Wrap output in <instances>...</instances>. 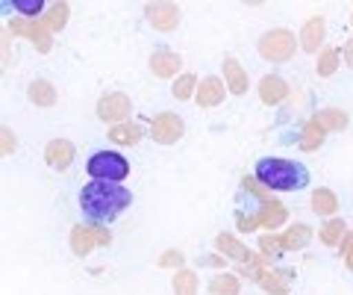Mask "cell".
I'll list each match as a JSON object with an SVG mask.
<instances>
[{
  "label": "cell",
  "instance_id": "obj_1",
  "mask_svg": "<svg viewBox=\"0 0 353 295\" xmlns=\"http://www.w3.org/2000/svg\"><path fill=\"white\" fill-rule=\"evenodd\" d=\"M132 204V192L121 183H103L88 180L80 192V210L83 218L92 225H109Z\"/></svg>",
  "mask_w": 353,
  "mask_h": 295
},
{
  "label": "cell",
  "instance_id": "obj_2",
  "mask_svg": "<svg viewBox=\"0 0 353 295\" xmlns=\"http://www.w3.org/2000/svg\"><path fill=\"white\" fill-rule=\"evenodd\" d=\"M256 180L271 192H301L309 187V169L294 160L262 157L256 162Z\"/></svg>",
  "mask_w": 353,
  "mask_h": 295
},
{
  "label": "cell",
  "instance_id": "obj_3",
  "mask_svg": "<svg viewBox=\"0 0 353 295\" xmlns=\"http://www.w3.org/2000/svg\"><path fill=\"white\" fill-rule=\"evenodd\" d=\"M88 178L92 180H103V183H121L130 174V162L127 157L115 154V151H97L88 160Z\"/></svg>",
  "mask_w": 353,
  "mask_h": 295
},
{
  "label": "cell",
  "instance_id": "obj_4",
  "mask_svg": "<svg viewBox=\"0 0 353 295\" xmlns=\"http://www.w3.org/2000/svg\"><path fill=\"white\" fill-rule=\"evenodd\" d=\"M294 50H297V39L289 30H268L259 39V57L274 62V65L289 62L294 57Z\"/></svg>",
  "mask_w": 353,
  "mask_h": 295
},
{
  "label": "cell",
  "instance_id": "obj_5",
  "mask_svg": "<svg viewBox=\"0 0 353 295\" xmlns=\"http://www.w3.org/2000/svg\"><path fill=\"white\" fill-rule=\"evenodd\" d=\"M150 133H153V139H157L159 145H174V142L183 139L185 124H183L180 115H174V113H159V115L150 122Z\"/></svg>",
  "mask_w": 353,
  "mask_h": 295
},
{
  "label": "cell",
  "instance_id": "obj_6",
  "mask_svg": "<svg viewBox=\"0 0 353 295\" xmlns=\"http://www.w3.org/2000/svg\"><path fill=\"white\" fill-rule=\"evenodd\" d=\"M130 113H132V101L124 92H109L97 101V118H101V122H121L124 124V118Z\"/></svg>",
  "mask_w": 353,
  "mask_h": 295
},
{
  "label": "cell",
  "instance_id": "obj_7",
  "mask_svg": "<svg viewBox=\"0 0 353 295\" xmlns=\"http://www.w3.org/2000/svg\"><path fill=\"white\" fill-rule=\"evenodd\" d=\"M9 32H15V36H27L32 45H36L39 53H48L50 50V32L44 24H39V21H9Z\"/></svg>",
  "mask_w": 353,
  "mask_h": 295
},
{
  "label": "cell",
  "instance_id": "obj_8",
  "mask_svg": "<svg viewBox=\"0 0 353 295\" xmlns=\"http://www.w3.org/2000/svg\"><path fill=\"white\" fill-rule=\"evenodd\" d=\"M145 15H148L150 24L162 32H171L176 24H180V9H176V3H148Z\"/></svg>",
  "mask_w": 353,
  "mask_h": 295
},
{
  "label": "cell",
  "instance_id": "obj_9",
  "mask_svg": "<svg viewBox=\"0 0 353 295\" xmlns=\"http://www.w3.org/2000/svg\"><path fill=\"white\" fill-rule=\"evenodd\" d=\"M180 68H183L180 53H174L168 48H157L150 53V71L157 74V77H174Z\"/></svg>",
  "mask_w": 353,
  "mask_h": 295
},
{
  "label": "cell",
  "instance_id": "obj_10",
  "mask_svg": "<svg viewBox=\"0 0 353 295\" xmlns=\"http://www.w3.org/2000/svg\"><path fill=\"white\" fill-rule=\"evenodd\" d=\"M44 162H48L50 169H57V171L68 169L74 162V145L68 139H53L50 145L44 148Z\"/></svg>",
  "mask_w": 353,
  "mask_h": 295
},
{
  "label": "cell",
  "instance_id": "obj_11",
  "mask_svg": "<svg viewBox=\"0 0 353 295\" xmlns=\"http://www.w3.org/2000/svg\"><path fill=\"white\" fill-rule=\"evenodd\" d=\"M224 95H227V89H224V83H221L218 77H203L201 86H197L194 101H197V106L209 109V106H218L221 101H224Z\"/></svg>",
  "mask_w": 353,
  "mask_h": 295
},
{
  "label": "cell",
  "instance_id": "obj_12",
  "mask_svg": "<svg viewBox=\"0 0 353 295\" xmlns=\"http://www.w3.org/2000/svg\"><path fill=\"white\" fill-rule=\"evenodd\" d=\"M324 32H327V27H324V18L321 15L309 18L306 24H303V30H301V45H303V50L306 53H315L318 48H321V41H324Z\"/></svg>",
  "mask_w": 353,
  "mask_h": 295
},
{
  "label": "cell",
  "instance_id": "obj_13",
  "mask_svg": "<svg viewBox=\"0 0 353 295\" xmlns=\"http://www.w3.org/2000/svg\"><path fill=\"white\" fill-rule=\"evenodd\" d=\"M285 95H289V86H285L283 77H274V74L262 77V83H259V97H262V104H268V106L283 104Z\"/></svg>",
  "mask_w": 353,
  "mask_h": 295
},
{
  "label": "cell",
  "instance_id": "obj_14",
  "mask_svg": "<svg viewBox=\"0 0 353 295\" xmlns=\"http://www.w3.org/2000/svg\"><path fill=\"white\" fill-rule=\"evenodd\" d=\"M94 245H97V239H94V227L92 225H77L71 231V251L77 257H85Z\"/></svg>",
  "mask_w": 353,
  "mask_h": 295
},
{
  "label": "cell",
  "instance_id": "obj_15",
  "mask_svg": "<svg viewBox=\"0 0 353 295\" xmlns=\"http://www.w3.org/2000/svg\"><path fill=\"white\" fill-rule=\"evenodd\" d=\"M224 77H227V89L233 95L248 92V74L239 65V59H224Z\"/></svg>",
  "mask_w": 353,
  "mask_h": 295
},
{
  "label": "cell",
  "instance_id": "obj_16",
  "mask_svg": "<svg viewBox=\"0 0 353 295\" xmlns=\"http://www.w3.org/2000/svg\"><path fill=\"white\" fill-rule=\"evenodd\" d=\"M141 136H145V127H141V124H132V122L115 124L112 130H109V139L118 142V145H136Z\"/></svg>",
  "mask_w": 353,
  "mask_h": 295
},
{
  "label": "cell",
  "instance_id": "obj_17",
  "mask_svg": "<svg viewBox=\"0 0 353 295\" xmlns=\"http://www.w3.org/2000/svg\"><path fill=\"white\" fill-rule=\"evenodd\" d=\"M27 95H30V101L36 106H53L57 104V89H53L48 80H32Z\"/></svg>",
  "mask_w": 353,
  "mask_h": 295
},
{
  "label": "cell",
  "instance_id": "obj_18",
  "mask_svg": "<svg viewBox=\"0 0 353 295\" xmlns=\"http://www.w3.org/2000/svg\"><path fill=\"white\" fill-rule=\"evenodd\" d=\"M215 242H218V248H221V251H224V254H227L230 260H239V263H248L250 251H248L245 245H241V242H239V239H233V236H227V234H221V236L215 239Z\"/></svg>",
  "mask_w": 353,
  "mask_h": 295
},
{
  "label": "cell",
  "instance_id": "obj_19",
  "mask_svg": "<svg viewBox=\"0 0 353 295\" xmlns=\"http://www.w3.org/2000/svg\"><path fill=\"white\" fill-rule=\"evenodd\" d=\"M259 222H262L265 227H280V225L285 222V207L277 204V201H265V204L259 207Z\"/></svg>",
  "mask_w": 353,
  "mask_h": 295
},
{
  "label": "cell",
  "instance_id": "obj_20",
  "mask_svg": "<svg viewBox=\"0 0 353 295\" xmlns=\"http://www.w3.org/2000/svg\"><path fill=\"white\" fill-rule=\"evenodd\" d=\"M312 210L318 216H333L339 210V198L330 189H315L312 192Z\"/></svg>",
  "mask_w": 353,
  "mask_h": 295
},
{
  "label": "cell",
  "instance_id": "obj_21",
  "mask_svg": "<svg viewBox=\"0 0 353 295\" xmlns=\"http://www.w3.org/2000/svg\"><path fill=\"white\" fill-rule=\"evenodd\" d=\"M324 133H327V130L318 124L315 118H312V122H306V124H303V133H301V148H303V151H315V148L324 142Z\"/></svg>",
  "mask_w": 353,
  "mask_h": 295
},
{
  "label": "cell",
  "instance_id": "obj_22",
  "mask_svg": "<svg viewBox=\"0 0 353 295\" xmlns=\"http://www.w3.org/2000/svg\"><path fill=\"white\" fill-rule=\"evenodd\" d=\"M345 236H347V227L341 218H330V222L321 227V242L324 245H339V242H345Z\"/></svg>",
  "mask_w": 353,
  "mask_h": 295
},
{
  "label": "cell",
  "instance_id": "obj_23",
  "mask_svg": "<svg viewBox=\"0 0 353 295\" xmlns=\"http://www.w3.org/2000/svg\"><path fill=\"white\" fill-rule=\"evenodd\" d=\"M239 278L236 275H215L209 280V292L212 295H239Z\"/></svg>",
  "mask_w": 353,
  "mask_h": 295
},
{
  "label": "cell",
  "instance_id": "obj_24",
  "mask_svg": "<svg viewBox=\"0 0 353 295\" xmlns=\"http://www.w3.org/2000/svg\"><path fill=\"white\" fill-rule=\"evenodd\" d=\"M315 122L321 124L324 130H345L347 127V115L341 113V109H321V113L315 115Z\"/></svg>",
  "mask_w": 353,
  "mask_h": 295
},
{
  "label": "cell",
  "instance_id": "obj_25",
  "mask_svg": "<svg viewBox=\"0 0 353 295\" xmlns=\"http://www.w3.org/2000/svg\"><path fill=\"white\" fill-rule=\"evenodd\" d=\"M174 295H197V275L189 269H180L174 275Z\"/></svg>",
  "mask_w": 353,
  "mask_h": 295
},
{
  "label": "cell",
  "instance_id": "obj_26",
  "mask_svg": "<svg viewBox=\"0 0 353 295\" xmlns=\"http://www.w3.org/2000/svg\"><path fill=\"white\" fill-rule=\"evenodd\" d=\"M65 21H68V3H50L48 6V15H44V27H48V32L53 30H62Z\"/></svg>",
  "mask_w": 353,
  "mask_h": 295
},
{
  "label": "cell",
  "instance_id": "obj_27",
  "mask_svg": "<svg viewBox=\"0 0 353 295\" xmlns=\"http://www.w3.org/2000/svg\"><path fill=\"white\" fill-rule=\"evenodd\" d=\"M339 68V50L336 48H324L321 57H318V77H333Z\"/></svg>",
  "mask_w": 353,
  "mask_h": 295
},
{
  "label": "cell",
  "instance_id": "obj_28",
  "mask_svg": "<svg viewBox=\"0 0 353 295\" xmlns=\"http://www.w3.org/2000/svg\"><path fill=\"white\" fill-rule=\"evenodd\" d=\"M309 239H312V231H309L306 225H294V227H289V234L283 236V242H285V248H303Z\"/></svg>",
  "mask_w": 353,
  "mask_h": 295
},
{
  "label": "cell",
  "instance_id": "obj_29",
  "mask_svg": "<svg viewBox=\"0 0 353 295\" xmlns=\"http://www.w3.org/2000/svg\"><path fill=\"white\" fill-rule=\"evenodd\" d=\"M197 86H201V83H197V77H194V74H183V77L174 83V89H171V92H174V97H176V101H185V97L197 95V92H194Z\"/></svg>",
  "mask_w": 353,
  "mask_h": 295
},
{
  "label": "cell",
  "instance_id": "obj_30",
  "mask_svg": "<svg viewBox=\"0 0 353 295\" xmlns=\"http://www.w3.org/2000/svg\"><path fill=\"white\" fill-rule=\"evenodd\" d=\"M12 6H15V12L27 15V18H39L44 9H48V6H44V0H15Z\"/></svg>",
  "mask_w": 353,
  "mask_h": 295
},
{
  "label": "cell",
  "instance_id": "obj_31",
  "mask_svg": "<svg viewBox=\"0 0 353 295\" xmlns=\"http://www.w3.org/2000/svg\"><path fill=\"white\" fill-rule=\"evenodd\" d=\"M259 283L265 289H271V292H277V295H285V283L280 280V275H274V272H259Z\"/></svg>",
  "mask_w": 353,
  "mask_h": 295
},
{
  "label": "cell",
  "instance_id": "obj_32",
  "mask_svg": "<svg viewBox=\"0 0 353 295\" xmlns=\"http://www.w3.org/2000/svg\"><path fill=\"white\" fill-rule=\"evenodd\" d=\"M259 245H262L265 254H271V257H280V254H283V248H285L283 239H274V236H262V239H259Z\"/></svg>",
  "mask_w": 353,
  "mask_h": 295
},
{
  "label": "cell",
  "instance_id": "obj_33",
  "mask_svg": "<svg viewBox=\"0 0 353 295\" xmlns=\"http://www.w3.org/2000/svg\"><path fill=\"white\" fill-rule=\"evenodd\" d=\"M159 266H183V254L180 251H165L159 257Z\"/></svg>",
  "mask_w": 353,
  "mask_h": 295
},
{
  "label": "cell",
  "instance_id": "obj_34",
  "mask_svg": "<svg viewBox=\"0 0 353 295\" xmlns=\"http://www.w3.org/2000/svg\"><path fill=\"white\" fill-rule=\"evenodd\" d=\"M341 254H345L347 266H350V272H353V236H350V234L345 236V242H341Z\"/></svg>",
  "mask_w": 353,
  "mask_h": 295
},
{
  "label": "cell",
  "instance_id": "obj_35",
  "mask_svg": "<svg viewBox=\"0 0 353 295\" xmlns=\"http://www.w3.org/2000/svg\"><path fill=\"white\" fill-rule=\"evenodd\" d=\"M94 227V239H97V245H109V234L103 231L101 225H92Z\"/></svg>",
  "mask_w": 353,
  "mask_h": 295
},
{
  "label": "cell",
  "instance_id": "obj_36",
  "mask_svg": "<svg viewBox=\"0 0 353 295\" xmlns=\"http://www.w3.org/2000/svg\"><path fill=\"white\" fill-rule=\"evenodd\" d=\"M197 263H201V266H224L227 260H224V257H201Z\"/></svg>",
  "mask_w": 353,
  "mask_h": 295
},
{
  "label": "cell",
  "instance_id": "obj_37",
  "mask_svg": "<svg viewBox=\"0 0 353 295\" xmlns=\"http://www.w3.org/2000/svg\"><path fill=\"white\" fill-rule=\"evenodd\" d=\"M341 53H345V62L353 68V39H347V41H345V48H341Z\"/></svg>",
  "mask_w": 353,
  "mask_h": 295
},
{
  "label": "cell",
  "instance_id": "obj_38",
  "mask_svg": "<svg viewBox=\"0 0 353 295\" xmlns=\"http://www.w3.org/2000/svg\"><path fill=\"white\" fill-rule=\"evenodd\" d=\"M350 24H353V12H350Z\"/></svg>",
  "mask_w": 353,
  "mask_h": 295
}]
</instances>
